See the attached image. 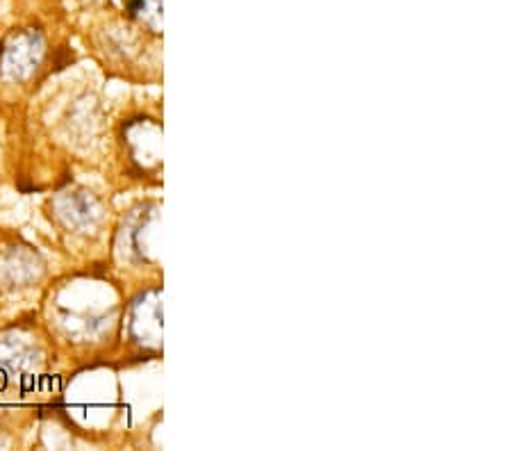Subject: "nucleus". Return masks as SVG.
Returning <instances> with one entry per match:
<instances>
[{
    "label": "nucleus",
    "mask_w": 512,
    "mask_h": 451,
    "mask_svg": "<svg viewBox=\"0 0 512 451\" xmlns=\"http://www.w3.org/2000/svg\"><path fill=\"white\" fill-rule=\"evenodd\" d=\"M39 57H41L39 37L28 35V32H21V35L12 37L10 44L5 46L3 69L7 76H12V78H26L30 69L39 62Z\"/></svg>",
    "instance_id": "nucleus-1"
}]
</instances>
